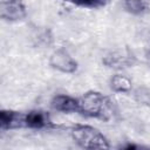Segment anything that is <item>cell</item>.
Segmentation results:
<instances>
[{"label":"cell","instance_id":"cell-1","mask_svg":"<svg viewBox=\"0 0 150 150\" xmlns=\"http://www.w3.org/2000/svg\"><path fill=\"white\" fill-rule=\"evenodd\" d=\"M73 139L84 149H109L107 138L94 127L76 124L70 129Z\"/></svg>","mask_w":150,"mask_h":150},{"label":"cell","instance_id":"cell-10","mask_svg":"<svg viewBox=\"0 0 150 150\" xmlns=\"http://www.w3.org/2000/svg\"><path fill=\"white\" fill-rule=\"evenodd\" d=\"M70 4H74L80 7H87V8H98L104 6L108 0H64Z\"/></svg>","mask_w":150,"mask_h":150},{"label":"cell","instance_id":"cell-4","mask_svg":"<svg viewBox=\"0 0 150 150\" xmlns=\"http://www.w3.org/2000/svg\"><path fill=\"white\" fill-rule=\"evenodd\" d=\"M49 64L54 69L66 74H71L77 69V62L63 49H57L50 55Z\"/></svg>","mask_w":150,"mask_h":150},{"label":"cell","instance_id":"cell-6","mask_svg":"<svg viewBox=\"0 0 150 150\" xmlns=\"http://www.w3.org/2000/svg\"><path fill=\"white\" fill-rule=\"evenodd\" d=\"M52 108L56 111H61L64 114L80 112L79 98L68 95H56L52 100Z\"/></svg>","mask_w":150,"mask_h":150},{"label":"cell","instance_id":"cell-3","mask_svg":"<svg viewBox=\"0 0 150 150\" xmlns=\"http://www.w3.org/2000/svg\"><path fill=\"white\" fill-rule=\"evenodd\" d=\"M26 7L21 0H2L0 16L7 21H19L26 18Z\"/></svg>","mask_w":150,"mask_h":150},{"label":"cell","instance_id":"cell-2","mask_svg":"<svg viewBox=\"0 0 150 150\" xmlns=\"http://www.w3.org/2000/svg\"><path fill=\"white\" fill-rule=\"evenodd\" d=\"M109 101L98 91H88L79 97L80 112L96 118H105Z\"/></svg>","mask_w":150,"mask_h":150},{"label":"cell","instance_id":"cell-8","mask_svg":"<svg viewBox=\"0 0 150 150\" xmlns=\"http://www.w3.org/2000/svg\"><path fill=\"white\" fill-rule=\"evenodd\" d=\"M122 6L128 13L132 15H142L149 11L146 0H123Z\"/></svg>","mask_w":150,"mask_h":150},{"label":"cell","instance_id":"cell-7","mask_svg":"<svg viewBox=\"0 0 150 150\" xmlns=\"http://www.w3.org/2000/svg\"><path fill=\"white\" fill-rule=\"evenodd\" d=\"M22 116H23V112L12 111V110H1L0 112L1 129L7 130V129L22 128Z\"/></svg>","mask_w":150,"mask_h":150},{"label":"cell","instance_id":"cell-5","mask_svg":"<svg viewBox=\"0 0 150 150\" xmlns=\"http://www.w3.org/2000/svg\"><path fill=\"white\" fill-rule=\"evenodd\" d=\"M52 125L50 117L47 112L41 110H32L23 112L22 116V128L30 129H43Z\"/></svg>","mask_w":150,"mask_h":150},{"label":"cell","instance_id":"cell-9","mask_svg":"<svg viewBox=\"0 0 150 150\" xmlns=\"http://www.w3.org/2000/svg\"><path fill=\"white\" fill-rule=\"evenodd\" d=\"M110 87L116 93H128L131 89V81L124 75H114L110 80Z\"/></svg>","mask_w":150,"mask_h":150}]
</instances>
